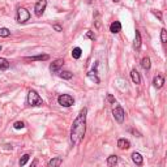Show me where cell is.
<instances>
[{"label":"cell","mask_w":167,"mask_h":167,"mask_svg":"<svg viewBox=\"0 0 167 167\" xmlns=\"http://www.w3.org/2000/svg\"><path fill=\"white\" fill-rule=\"evenodd\" d=\"M58 103L63 107H71L73 103H75V99H73V97L69 94H61L58 98Z\"/></svg>","instance_id":"3957f363"},{"label":"cell","mask_w":167,"mask_h":167,"mask_svg":"<svg viewBox=\"0 0 167 167\" xmlns=\"http://www.w3.org/2000/svg\"><path fill=\"white\" fill-rule=\"evenodd\" d=\"M89 78L91 81H94L95 84H99V78L97 77V69H91L89 72Z\"/></svg>","instance_id":"ffe728a7"},{"label":"cell","mask_w":167,"mask_h":167,"mask_svg":"<svg viewBox=\"0 0 167 167\" xmlns=\"http://www.w3.org/2000/svg\"><path fill=\"white\" fill-rule=\"evenodd\" d=\"M86 37H87V38H90L91 41H94V39H95V35H94V34H93V32H91V30H87V32H86Z\"/></svg>","instance_id":"484cf974"},{"label":"cell","mask_w":167,"mask_h":167,"mask_svg":"<svg viewBox=\"0 0 167 167\" xmlns=\"http://www.w3.org/2000/svg\"><path fill=\"white\" fill-rule=\"evenodd\" d=\"M63 64H64V60H63V59H58V60H55L54 63H51L50 71H51L52 73H59V72H60V68L63 67Z\"/></svg>","instance_id":"52a82bcc"},{"label":"cell","mask_w":167,"mask_h":167,"mask_svg":"<svg viewBox=\"0 0 167 167\" xmlns=\"http://www.w3.org/2000/svg\"><path fill=\"white\" fill-rule=\"evenodd\" d=\"M29 158H30V155H29V154H25V155H22V157H21V159H20V162H18V165H20V167L25 166V165L28 163V161H29Z\"/></svg>","instance_id":"7402d4cb"},{"label":"cell","mask_w":167,"mask_h":167,"mask_svg":"<svg viewBox=\"0 0 167 167\" xmlns=\"http://www.w3.org/2000/svg\"><path fill=\"white\" fill-rule=\"evenodd\" d=\"M86 114H87V109H82L78 112L77 117L75 119L71 128V142L73 146L78 145L82 141L84 136L86 132Z\"/></svg>","instance_id":"6da1fadb"},{"label":"cell","mask_w":167,"mask_h":167,"mask_svg":"<svg viewBox=\"0 0 167 167\" xmlns=\"http://www.w3.org/2000/svg\"><path fill=\"white\" fill-rule=\"evenodd\" d=\"M29 18H30V13H29V11L26 8L20 7L17 9V22L25 24L26 21H29Z\"/></svg>","instance_id":"277c9868"},{"label":"cell","mask_w":167,"mask_h":167,"mask_svg":"<svg viewBox=\"0 0 167 167\" xmlns=\"http://www.w3.org/2000/svg\"><path fill=\"white\" fill-rule=\"evenodd\" d=\"M50 56L48 55H37V56H29V58H24L25 61H42V60H48Z\"/></svg>","instance_id":"ba28073f"},{"label":"cell","mask_w":167,"mask_h":167,"mask_svg":"<svg viewBox=\"0 0 167 167\" xmlns=\"http://www.w3.org/2000/svg\"><path fill=\"white\" fill-rule=\"evenodd\" d=\"M28 103L33 107H37V106H42V98L39 97V94L35 90H30L28 94Z\"/></svg>","instance_id":"7a4b0ae2"},{"label":"cell","mask_w":167,"mask_h":167,"mask_svg":"<svg viewBox=\"0 0 167 167\" xmlns=\"http://www.w3.org/2000/svg\"><path fill=\"white\" fill-rule=\"evenodd\" d=\"M59 76L61 78H64V80H71L73 77V73L69 71H61V72H59Z\"/></svg>","instance_id":"ac0fdd59"},{"label":"cell","mask_w":167,"mask_h":167,"mask_svg":"<svg viewBox=\"0 0 167 167\" xmlns=\"http://www.w3.org/2000/svg\"><path fill=\"white\" fill-rule=\"evenodd\" d=\"M153 14H154L155 17H158L159 21H162V13H161L159 11H153Z\"/></svg>","instance_id":"4316f807"},{"label":"cell","mask_w":167,"mask_h":167,"mask_svg":"<svg viewBox=\"0 0 167 167\" xmlns=\"http://www.w3.org/2000/svg\"><path fill=\"white\" fill-rule=\"evenodd\" d=\"M9 68V61L7 60V59L4 58H0V69H8Z\"/></svg>","instance_id":"44dd1931"},{"label":"cell","mask_w":167,"mask_h":167,"mask_svg":"<svg viewBox=\"0 0 167 167\" xmlns=\"http://www.w3.org/2000/svg\"><path fill=\"white\" fill-rule=\"evenodd\" d=\"M163 84H165V78L162 77L161 75H158V76L154 77V80H153V85H154V87H157V89H161V87L163 86Z\"/></svg>","instance_id":"8fae6325"},{"label":"cell","mask_w":167,"mask_h":167,"mask_svg":"<svg viewBox=\"0 0 167 167\" xmlns=\"http://www.w3.org/2000/svg\"><path fill=\"white\" fill-rule=\"evenodd\" d=\"M141 65H142V68H144L145 71H149L150 69V67H151V63H150V59L146 56V58H144L141 60Z\"/></svg>","instance_id":"e0dca14e"},{"label":"cell","mask_w":167,"mask_h":167,"mask_svg":"<svg viewBox=\"0 0 167 167\" xmlns=\"http://www.w3.org/2000/svg\"><path fill=\"white\" fill-rule=\"evenodd\" d=\"M46 7H47V0H39V2L35 4V7H34V11H35V16H37V17H41L42 14L45 13Z\"/></svg>","instance_id":"8992f818"},{"label":"cell","mask_w":167,"mask_h":167,"mask_svg":"<svg viewBox=\"0 0 167 167\" xmlns=\"http://www.w3.org/2000/svg\"><path fill=\"white\" fill-rule=\"evenodd\" d=\"M11 35V32H9V29L7 28H0V37H9Z\"/></svg>","instance_id":"cb8c5ba5"},{"label":"cell","mask_w":167,"mask_h":167,"mask_svg":"<svg viewBox=\"0 0 167 167\" xmlns=\"http://www.w3.org/2000/svg\"><path fill=\"white\" fill-rule=\"evenodd\" d=\"M107 99H109L111 103H115V98L114 97H112L111 94H109V95H107Z\"/></svg>","instance_id":"f1b7e54d"},{"label":"cell","mask_w":167,"mask_h":167,"mask_svg":"<svg viewBox=\"0 0 167 167\" xmlns=\"http://www.w3.org/2000/svg\"><path fill=\"white\" fill-rule=\"evenodd\" d=\"M161 41H162L163 45H166V43H167V30H166V29H162V30H161Z\"/></svg>","instance_id":"603a6c76"},{"label":"cell","mask_w":167,"mask_h":167,"mask_svg":"<svg viewBox=\"0 0 167 167\" xmlns=\"http://www.w3.org/2000/svg\"><path fill=\"white\" fill-rule=\"evenodd\" d=\"M37 163H38V162H37V159H34V162H33V165H32V167H35V166H37Z\"/></svg>","instance_id":"f546056e"},{"label":"cell","mask_w":167,"mask_h":167,"mask_svg":"<svg viewBox=\"0 0 167 167\" xmlns=\"http://www.w3.org/2000/svg\"><path fill=\"white\" fill-rule=\"evenodd\" d=\"M112 2H114V3H117V2H120V0H112Z\"/></svg>","instance_id":"4dcf8cb0"},{"label":"cell","mask_w":167,"mask_h":167,"mask_svg":"<svg viewBox=\"0 0 167 167\" xmlns=\"http://www.w3.org/2000/svg\"><path fill=\"white\" fill-rule=\"evenodd\" d=\"M132 161H133V163L136 166H142V165H144V158H142V155L140 153H136V151L132 154Z\"/></svg>","instance_id":"9c48e42d"},{"label":"cell","mask_w":167,"mask_h":167,"mask_svg":"<svg viewBox=\"0 0 167 167\" xmlns=\"http://www.w3.org/2000/svg\"><path fill=\"white\" fill-rule=\"evenodd\" d=\"M131 77H132V81H133L135 84H141V77H140V73L137 72V69H132L131 72Z\"/></svg>","instance_id":"5bb4252c"},{"label":"cell","mask_w":167,"mask_h":167,"mask_svg":"<svg viewBox=\"0 0 167 167\" xmlns=\"http://www.w3.org/2000/svg\"><path fill=\"white\" fill-rule=\"evenodd\" d=\"M110 30L111 33H114V34H117L120 30H121V24L119 21H115V22H112L111 24V26H110Z\"/></svg>","instance_id":"9a60e30c"},{"label":"cell","mask_w":167,"mask_h":167,"mask_svg":"<svg viewBox=\"0 0 167 167\" xmlns=\"http://www.w3.org/2000/svg\"><path fill=\"white\" fill-rule=\"evenodd\" d=\"M13 127H14V129H22L24 127H25V123L24 121H16L13 124Z\"/></svg>","instance_id":"d4e9b609"},{"label":"cell","mask_w":167,"mask_h":167,"mask_svg":"<svg viewBox=\"0 0 167 167\" xmlns=\"http://www.w3.org/2000/svg\"><path fill=\"white\" fill-rule=\"evenodd\" d=\"M117 148L121 149V150L129 149L131 148V142L128 140H125V139H120L119 141H117Z\"/></svg>","instance_id":"4fadbf2b"},{"label":"cell","mask_w":167,"mask_h":167,"mask_svg":"<svg viewBox=\"0 0 167 167\" xmlns=\"http://www.w3.org/2000/svg\"><path fill=\"white\" fill-rule=\"evenodd\" d=\"M61 163H63V159L60 157H54V158L50 159V162H48L47 167H60Z\"/></svg>","instance_id":"7c38bea8"},{"label":"cell","mask_w":167,"mask_h":167,"mask_svg":"<svg viewBox=\"0 0 167 167\" xmlns=\"http://www.w3.org/2000/svg\"><path fill=\"white\" fill-rule=\"evenodd\" d=\"M112 115H114V117H115V120L117 121V123H121L124 121V117H125V112H124V110H123V107L121 106H116L115 109H114V111H112Z\"/></svg>","instance_id":"5b68a950"},{"label":"cell","mask_w":167,"mask_h":167,"mask_svg":"<svg viewBox=\"0 0 167 167\" xmlns=\"http://www.w3.org/2000/svg\"><path fill=\"white\" fill-rule=\"evenodd\" d=\"M52 28H54V30H56V32H63V28L60 25H58V24H55Z\"/></svg>","instance_id":"83f0119b"},{"label":"cell","mask_w":167,"mask_h":167,"mask_svg":"<svg viewBox=\"0 0 167 167\" xmlns=\"http://www.w3.org/2000/svg\"><path fill=\"white\" fill-rule=\"evenodd\" d=\"M133 48L136 51H139L141 48V34L139 30H136V34H135V42H133Z\"/></svg>","instance_id":"30bf717a"},{"label":"cell","mask_w":167,"mask_h":167,"mask_svg":"<svg viewBox=\"0 0 167 167\" xmlns=\"http://www.w3.org/2000/svg\"><path fill=\"white\" fill-rule=\"evenodd\" d=\"M117 165V157L116 155H110L107 158V166L109 167H115Z\"/></svg>","instance_id":"2e32d148"},{"label":"cell","mask_w":167,"mask_h":167,"mask_svg":"<svg viewBox=\"0 0 167 167\" xmlns=\"http://www.w3.org/2000/svg\"><path fill=\"white\" fill-rule=\"evenodd\" d=\"M81 54H82V50L80 47H75L72 50V56H73V59H80L81 58Z\"/></svg>","instance_id":"d6986e66"},{"label":"cell","mask_w":167,"mask_h":167,"mask_svg":"<svg viewBox=\"0 0 167 167\" xmlns=\"http://www.w3.org/2000/svg\"><path fill=\"white\" fill-rule=\"evenodd\" d=\"M0 51H2V46H0Z\"/></svg>","instance_id":"1f68e13d"}]
</instances>
